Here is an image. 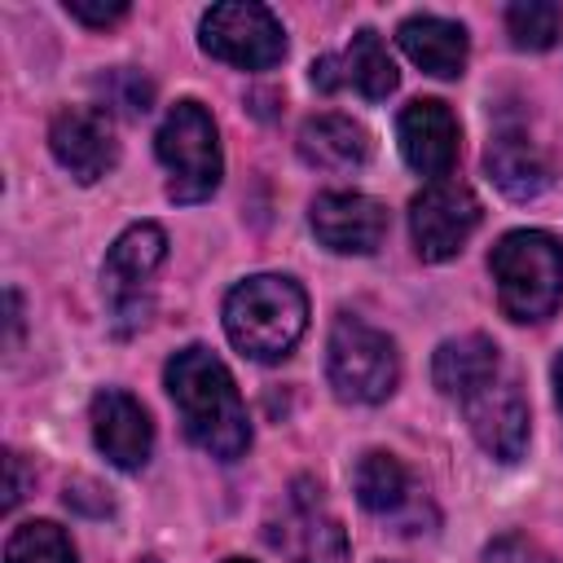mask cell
<instances>
[{
    "label": "cell",
    "instance_id": "23",
    "mask_svg": "<svg viewBox=\"0 0 563 563\" xmlns=\"http://www.w3.org/2000/svg\"><path fill=\"white\" fill-rule=\"evenodd\" d=\"M97 88L106 92L110 106H119V110H128V114H145V110H150V84H145L136 70H110Z\"/></svg>",
    "mask_w": 563,
    "mask_h": 563
},
{
    "label": "cell",
    "instance_id": "18",
    "mask_svg": "<svg viewBox=\"0 0 563 563\" xmlns=\"http://www.w3.org/2000/svg\"><path fill=\"white\" fill-rule=\"evenodd\" d=\"M497 365H501V356H497V343L488 334H462V339H449V343L435 347L431 378L444 396L466 400L488 378H497Z\"/></svg>",
    "mask_w": 563,
    "mask_h": 563
},
{
    "label": "cell",
    "instance_id": "1",
    "mask_svg": "<svg viewBox=\"0 0 563 563\" xmlns=\"http://www.w3.org/2000/svg\"><path fill=\"white\" fill-rule=\"evenodd\" d=\"M163 383H167V396L180 413V427L185 435L220 457V462H238L246 449H251V422H246V405L238 396V383L233 374L224 369V361L207 347H180L167 369H163Z\"/></svg>",
    "mask_w": 563,
    "mask_h": 563
},
{
    "label": "cell",
    "instance_id": "4",
    "mask_svg": "<svg viewBox=\"0 0 563 563\" xmlns=\"http://www.w3.org/2000/svg\"><path fill=\"white\" fill-rule=\"evenodd\" d=\"M158 163L167 167V198L172 202H202L216 194L224 158L216 119L198 101H176L154 136Z\"/></svg>",
    "mask_w": 563,
    "mask_h": 563
},
{
    "label": "cell",
    "instance_id": "12",
    "mask_svg": "<svg viewBox=\"0 0 563 563\" xmlns=\"http://www.w3.org/2000/svg\"><path fill=\"white\" fill-rule=\"evenodd\" d=\"M396 136H400V154L405 163L427 176V180H449L453 163H457V119L444 101L435 97H418L400 110V123H396Z\"/></svg>",
    "mask_w": 563,
    "mask_h": 563
},
{
    "label": "cell",
    "instance_id": "28",
    "mask_svg": "<svg viewBox=\"0 0 563 563\" xmlns=\"http://www.w3.org/2000/svg\"><path fill=\"white\" fill-rule=\"evenodd\" d=\"M554 391H559V409H563V352L554 361Z\"/></svg>",
    "mask_w": 563,
    "mask_h": 563
},
{
    "label": "cell",
    "instance_id": "9",
    "mask_svg": "<svg viewBox=\"0 0 563 563\" xmlns=\"http://www.w3.org/2000/svg\"><path fill=\"white\" fill-rule=\"evenodd\" d=\"M48 150L79 185L101 180L119 163L114 123H110V114L101 106H66V110H57L53 123H48Z\"/></svg>",
    "mask_w": 563,
    "mask_h": 563
},
{
    "label": "cell",
    "instance_id": "2",
    "mask_svg": "<svg viewBox=\"0 0 563 563\" xmlns=\"http://www.w3.org/2000/svg\"><path fill=\"white\" fill-rule=\"evenodd\" d=\"M229 343L251 361H286L308 330V295L295 277L260 273L229 290L224 299Z\"/></svg>",
    "mask_w": 563,
    "mask_h": 563
},
{
    "label": "cell",
    "instance_id": "22",
    "mask_svg": "<svg viewBox=\"0 0 563 563\" xmlns=\"http://www.w3.org/2000/svg\"><path fill=\"white\" fill-rule=\"evenodd\" d=\"M4 563H75V545L57 523L31 519V523H18L9 532Z\"/></svg>",
    "mask_w": 563,
    "mask_h": 563
},
{
    "label": "cell",
    "instance_id": "17",
    "mask_svg": "<svg viewBox=\"0 0 563 563\" xmlns=\"http://www.w3.org/2000/svg\"><path fill=\"white\" fill-rule=\"evenodd\" d=\"M299 158L321 172H352L369 158V132L347 114H312L299 128Z\"/></svg>",
    "mask_w": 563,
    "mask_h": 563
},
{
    "label": "cell",
    "instance_id": "7",
    "mask_svg": "<svg viewBox=\"0 0 563 563\" xmlns=\"http://www.w3.org/2000/svg\"><path fill=\"white\" fill-rule=\"evenodd\" d=\"M479 224V198L471 194V185L462 180H431L422 194H413L409 202V233H413V251L427 264L453 260L466 238Z\"/></svg>",
    "mask_w": 563,
    "mask_h": 563
},
{
    "label": "cell",
    "instance_id": "21",
    "mask_svg": "<svg viewBox=\"0 0 563 563\" xmlns=\"http://www.w3.org/2000/svg\"><path fill=\"white\" fill-rule=\"evenodd\" d=\"M506 31H510L515 48L545 53L563 31V9L554 0H515L506 9Z\"/></svg>",
    "mask_w": 563,
    "mask_h": 563
},
{
    "label": "cell",
    "instance_id": "27",
    "mask_svg": "<svg viewBox=\"0 0 563 563\" xmlns=\"http://www.w3.org/2000/svg\"><path fill=\"white\" fill-rule=\"evenodd\" d=\"M4 299H9V343H18V330H22V299H18V290H9Z\"/></svg>",
    "mask_w": 563,
    "mask_h": 563
},
{
    "label": "cell",
    "instance_id": "14",
    "mask_svg": "<svg viewBox=\"0 0 563 563\" xmlns=\"http://www.w3.org/2000/svg\"><path fill=\"white\" fill-rule=\"evenodd\" d=\"M92 440L119 471H141L154 449V422L136 396L106 387L92 396Z\"/></svg>",
    "mask_w": 563,
    "mask_h": 563
},
{
    "label": "cell",
    "instance_id": "11",
    "mask_svg": "<svg viewBox=\"0 0 563 563\" xmlns=\"http://www.w3.org/2000/svg\"><path fill=\"white\" fill-rule=\"evenodd\" d=\"M466 409V427L479 440L484 453H493L497 462H515L528 449V405L523 391L510 378H488L479 391H471L462 400Z\"/></svg>",
    "mask_w": 563,
    "mask_h": 563
},
{
    "label": "cell",
    "instance_id": "10",
    "mask_svg": "<svg viewBox=\"0 0 563 563\" xmlns=\"http://www.w3.org/2000/svg\"><path fill=\"white\" fill-rule=\"evenodd\" d=\"M308 224H312L321 246H330L339 255H369L387 238V207L369 194L330 189V194L312 198Z\"/></svg>",
    "mask_w": 563,
    "mask_h": 563
},
{
    "label": "cell",
    "instance_id": "15",
    "mask_svg": "<svg viewBox=\"0 0 563 563\" xmlns=\"http://www.w3.org/2000/svg\"><path fill=\"white\" fill-rule=\"evenodd\" d=\"M484 167L493 176V185L515 198V202H528L537 198L545 185H550V163L541 154V145L528 136V132H515V128H501L488 150H484Z\"/></svg>",
    "mask_w": 563,
    "mask_h": 563
},
{
    "label": "cell",
    "instance_id": "6",
    "mask_svg": "<svg viewBox=\"0 0 563 563\" xmlns=\"http://www.w3.org/2000/svg\"><path fill=\"white\" fill-rule=\"evenodd\" d=\"M198 44L202 53L242 66V70H268L286 57V31L282 22L251 0H229V4H211L198 22Z\"/></svg>",
    "mask_w": 563,
    "mask_h": 563
},
{
    "label": "cell",
    "instance_id": "20",
    "mask_svg": "<svg viewBox=\"0 0 563 563\" xmlns=\"http://www.w3.org/2000/svg\"><path fill=\"white\" fill-rule=\"evenodd\" d=\"M295 563H347V532L321 510V497L303 493L295 501Z\"/></svg>",
    "mask_w": 563,
    "mask_h": 563
},
{
    "label": "cell",
    "instance_id": "25",
    "mask_svg": "<svg viewBox=\"0 0 563 563\" xmlns=\"http://www.w3.org/2000/svg\"><path fill=\"white\" fill-rule=\"evenodd\" d=\"M66 13L84 26H110L128 18V0H66Z\"/></svg>",
    "mask_w": 563,
    "mask_h": 563
},
{
    "label": "cell",
    "instance_id": "29",
    "mask_svg": "<svg viewBox=\"0 0 563 563\" xmlns=\"http://www.w3.org/2000/svg\"><path fill=\"white\" fill-rule=\"evenodd\" d=\"M224 563H251V559H224Z\"/></svg>",
    "mask_w": 563,
    "mask_h": 563
},
{
    "label": "cell",
    "instance_id": "26",
    "mask_svg": "<svg viewBox=\"0 0 563 563\" xmlns=\"http://www.w3.org/2000/svg\"><path fill=\"white\" fill-rule=\"evenodd\" d=\"M4 471H9V479H4V510H13V506L22 501V488H26V479H22V457H18V453H4Z\"/></svg>",
    "mask_w": 563,
    "mask_h": 563
},
{
    "label": "cell",
    "instance_id": "8",
    "mask_svg": "<svg viewBox=\"0 0 563 563\" xmlns=\"http://www.w3.org/2000/svg\"><path fill=\"white\" fill-rule=\"evenodd\" d=\"M167 255V238L158 224H132L114 238V246L106 251V264H101V290L119 317V330H132L145 321V282L154 277V268L163 264Z\"/></svg>",
    "mask_w": 563,
    "mask_h": 563
},
{
    "label": "cell",
    "instance_id": "3",
    "mask_svg": "<svg viewBox=\"0 0 563 563\" xmlns=\"http://www.w3.org/2000/svg\"><path fill=\"white\" fill-rule=\"evenodd\" d=\"M488 268L497 282V303L510 321H545L563 303V246L541 229L497 238Z\"/></svg>",
    "mask_w": 563,
    "mask_h": 563
},
{
    "label": "cell",
    "instance_id": "13",
    "mask_svg": "<svg viewBox=\"0 0 563 563\" xmlns=\"http://www.w3.org/2000/svg\"><path fill=\"white\" fill-rule=\"evenodd\" d=\"M312 84L321 92H334V88H356L365 101H383L396 92L400 84V70L387 53V44L378 40V31H356L352 44L339 53V57H317L312 62Z\"/></svg>",
    "mask_w": 563,
    "mask_h": 563
},
{
    "label": "cell",
    "instance_id": "19",
    "mask_svg": "<svg viewBox=\"0 0 563 563\" xmlns=\"http://www.w3.org/2000/svg\"><path fill=\"white\" fill-rule=\"evenodd\" d=\"M352 488H356V501L374 515H391L409 501V471L400 466L396 453L387 449H369L361 453V462L352 466Z\"/></svg>",
    "mask_w": 563,
    "mask_h": 563
},
{
    "label": "cell",
    "instance_id": "16",
    "mask_svg": "<svg viewBox=\"0 0 563 563\" xmlns=\"http://www.w3.org/2000/svg\"><path fill=\"white\" fill-rule=\"evenodd\" d=\"M405 57L413 66H422L427 75L435 79H457L462 66H466V26L462 22H449V18H435V13H418V18H405L400 31H396Z\"/></svg>",
    "mask_w": 563,
    "mask_h": 563
},
{
    "label": "cell",
    "instance_id": "24",
    "mask_svg": "<svg viewBox=\"0 0 563 563\" xmlns=\"http://www.w3.org/2000/svg\"><path fill=\"white\" fill-rule=\"evenodd\" d=\"M484 563H554L550 550H541L532 537L523 532H501L497 541L484 545Z\"/></svg>",
    "mask_w": 563,
    "mask_h": 563
},
{
    "label": "cell",
    "instance_id": "5",
    "mask_svg": "<svg viewBox=\"0 0 563 563\" xmlns=\"http://www.w3.org/2000/svg\"><path fill=\"white\" fill-rule=\"evenodd\" d=\"M325 374L339 400L352 405H378L396 391L400 378V356L396 343L374 330L369 321L343 312L330 330V347H325Z\"/></svg>",
    "mask_w": 563,
    "mask_h": 563
}]
</instances>
